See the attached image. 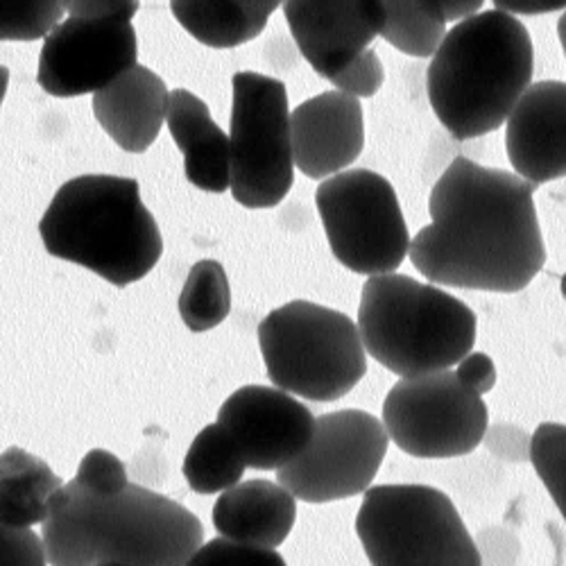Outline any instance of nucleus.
<instances>
[{
	"mask_svg": "<svg viewBox=\"0 0 566 566\" xmlns=\"http://www.w3.org/2000/svg\"><path fill=\"white\" fill-rule=\"evenodd\" d=\"M73 481L93 496H114L129 485L125 464L105 449L88 451L82 458Z\"/></svg>",
	"mask_w": 566,
	"mask_h": 566,
	"instance_id": "28",
	"label": "nucleus"
},
{
	"mask_svg": "<svg viewBox=\"0 0 566 566\" xmlns=\"http://www.w3.org/2000/svg\"><path fill=\"white\" fill-rule=\"evenodd\" d=\"M453 371L458 376V381L467 386L471 392H476L479 397L488 395L496 386V367L488 354H481V352L467 354Z\"/></svg>",
	"mask_w": 566,
	"mask_h": 566,
	"instance_id": "31",
	"label": "nucleus"
},
{
	"mask_svg": "<svg viewBox=\"0 0 566 566\" xmlns=\"http://www.w3.org/2000/svg\"><path fill=\"white\" fill-rule=\"evenodd\" d=\"M384 429L408 455L444 460L467 455L488 436L483 397L453 369L401 379L386 397Z\"/></svg>",
	"mask_w": 566,
	"mask_h": 566,
	"instance_id": "10",
	"label": "nucleus"
},
{
	"mask_svg": "<svg viewBox=\"0 0 566 566\" xmlns=\"http://www.w3.org/2000/svg\"><path fill=\"white\" fill-rule=\"evenodd\" d=\"M386 82V69L371 49L365 51L356 62H352L340 75L332 80L336 91L347 93L352 98H371Z\"/></svg>",
	"mask_w": 566,
	"mask_h": 566,
	"instance_id": "29",
	"label": "nucleus"
},
{
	"mask_svg": "<svg viewBox=\"0 0 566 566\" xmlns=\"http://www.w3.org/2000/svg\"><path fill=\"white\" fill-rule=\"evenodd\" d=\"M440 8H442V14L449 23V21H464L469 17L479 14L483 3H481V0H474V3H469V0H467V3H442V0H440Z\"/></svg>",
	"mask_w": 566,
	"mask_h": 566,
	"instance_id": "34",
	"label": "nucleus"
},
{
	"mask_svg": "<svg viewBox=\"0 0 566 566\" xmlns=\"http://www.w3.org/2000/svg\"><path fill=\"white\" fill-rule=\"evenodd\" d=\"M315 205L334 256L356 274H392L408 256L410 231L395 186L371 170H345L317 186Z\"/></svg>",
	"mask_w": 566,
	"mask_h": 566,
	"instance_id": "9",
	"label": "nucleus"
},
{
	"mask_svg": "<svg viewBox=\"0 0 566 566\" xmlns=\"http://www.w3.org/2000/svg\"><path fill=\"white\" fill-rule=\"evenodd\" d=\"M293 161L311 179L345 172L365 148L360 101L343 91H326L291 114Z\"/></svg>",
	"mask_w": 566,
	"mask_h": 566,
	"instance_id": "15",
	"label": "nucleus"
},
{
	"mask_svg": "<svg viewBox=\"0 0 566 566\" xmlns=\"http://www.w3.org/2000/svg\"><path fill=\"white\" fill-rule=\"evenodd\" d=\"M245 460L220 423L202 429L184 460V479L198 494H222L239 485L245 474Z\"/></svg>",
	"mask_w": 566,
	"mask_h": 566,
	"instance_id": "22",
	"label": "nucleus"
},
{
	"mask_svg": "<svg viewBox=\"0 0 566 566\" xmlns=\"http://www.w3.org/2000/svg\"><path fill=\"white\" fill-rule=\"evenodd\" d=\"M564 440L566 429L562 423H544L531 438V462L535 464L539 479L544 481L546 490L551 492L555 505L566 512L564 503Z\"/></svg>",
	"mask_w": 566,
	"mask_h": 566,
	"instance_id": "26",
	"label": "nucleus"
},
{
	"mask_svg": "<svg viewBox=\"0 0 566 566\" xmlns=\"http://www.w3.org/2000/svg\"><path fill=\"white\" fill-rule=\"evenodd\" d=\"M39 233L49 254L118 289L144 279L164 252L159 224L132 177L82 175L66 181L45 209Z\"/></svg>",
	"mask_w": 566,
	"mask_h": 566,
	"instance_id": "4",
	"label": "nucleus"
},
{
	"mask_svg": "<svg viewBox=\"0 0 566 566\" xmlns=\"http://www.w3.org/2000/svg\"><path fill=\"white\" fill-rule=\"evenodd\" d=\"M41 542L51 566H184L202 544L200 518L153 490L93 496L75 481L49 503Z\"/></svg>",
	"mask_w": 566,
	"mask_h": 566,
	"instance_id": "2",
	"label": "nucleus"
},
{
	"mask_svg": "<svg viewBox=\"0 0 566 566\" xmlns=\"http://www.w3.org/2000/svg\"><path fill=\"white\" fill-rule=\"evenodd\" d=\"M168 129L184 155L186 179L209 193L229 188L231 148L229 136L213 123L209 107L191 91H170Z\"/></svg>",
	"mask_w": 566,
	"mask_h": 566,
	"instance_id": "19",
	"label": "nucleus"
},
{
	"mask_svg": "<svg viewBox=\"0 0 566 566\" xmlns=\"http://www.w3.org/2000/svg\"><path fill=\"white\" fill-rule=\"evenodd\" d=\"M381 36L410 57H433L447 34L440 0L436 3H381Z\"/></svg>",
	"mask_w": 566,
	"mask_h": 566,
	"instance_id": "23",
	"label": "nucleus"
},
{
	"mask_svg": "<svg viewBox=\"0 0 566 566\" xmlns=\"http://www.w3.org/2000/svg\"><path fill=\"white\" fill-rule=\"evenodd\" d=\"M136 55L129 19L69 17L45 34L36 80L51 96H86L136 66Z\"/></svg>",
	"mask_w": 566,
	"mask_h": 566,
	"instance_id": "12",
	"label": "nucleus"
},
{
	"mask_svg": "<svg viewBox=\"0 0 566 566\" xmlns=\"http://www.w3.org/2000/svg\"><path fill=\"white\" fill-rule=\"evenodd\" d=\"M499 12H505L510 17L514 14H546V12H555V10H564V0H555V3H544V0H537V3H514V0H510V3H505V0H496L494 3Z\"/></svg>",
	"mask_w": 566,
	"mask_h": 566,
	"instance_id": "33",
	"label": "nucleus"
},
{
	"mask_svg": "<svg viewBox=\"0 0 566 566\" xmlns=\"http://www.w3.org/2000/svg\"><path fill=\"white\" fill-rule=\"evenodd\" d=\"M231 311V291L218 261H200L191 268L179 295V315L193 334L222 324Z\"/></svg>",
	"mask_w": 566,
	"mask_h": 566,
	"instance_id": "24",
	"label": "nucleus"
},
{
	"mask_svg": "<svg viewBox=\"0 0 566 566\" xmlns=\"http://www.w3.org/2000/svg\"><path fill=\"white\" fill-rule=\"evenodd\" d=\"M304 60L332 82L356 62L384 25L381 3H281Z\"/></svg>",
	"mask_w": 566,
	"mask_h": 566,
	"instance_id": "14",
	"label": "nucleus"
},
{
	"mask_svg": "<svg viewBox=\"0 0 566 566\" xmlns=\"http://www.w3.org/2000/svg\"><path fill=\"white\" fill-rule=\"evenodd\" d=\"M297 518V499L270 481H248L222 492L213 505L220 537L274 551L289 539Z\"/></svg>",
	"mask_w": 566,
	"mask_h": 566,
	"instance_id": "18",
	"label": "nucleus"
},
{
	"mask_svg": "<svg viewBox=\"0 0 566 566\" xmlns=\"http://www.w3.org/2000/svg\"><path fill=\"white\" fill-rule=\"evenodd\" d=\"M184 566H286V559L276 551L254 548L216 537L202 544Z\"/></svg>",
	"mask_w": 566,
	"mask_h": 566,
	"instance_id": "27",
	"label": "nucleus"
},
{
	"mask_svg": "<svg viewBox=\"0 0 566 566\" xmlns=\"http://www.w3.org/2000/svg\"><path fill=\"white\" fill-rule=\"evenodd\" d=\"M390 438L379 417L336 410L315 417L306 449L279 469V485L306 503H332L369 490L388 453Z\"/></svg>",
	"mask_w": 566,
	"mask_h": 566,
	"instance_id": "11",
	"label": "nucleus"
},
{
	"mask_svg": "<svg viewBox=\"0 0 566 566\" xmlns=\"http://www.w3.org/2000/svg\"><path fill=\"white\" fill-rule=\"evenodd\" d=\"M356 533L371 566H483L455 505L431 485L369 488Z\"/></svg>",
	"mask_w": 566,
	"mask_h": 566,
	"instance_id": "7",
	"label": "nucleus"
},
{
	"mask_svg": "<svg viewBox=\"0 0 566 566\" xmlns=\"http://www.w3.org/2000/svg\"><path fill=\"white\" fill-rule=\"evenodd\" d=\"M535 188L514 172L453 159L431 191V224L410 239L412 265L440 286L524 291L546 263Z\"/></svg>",
	"mask_w": 566,
	"mask_h": 566,
	"instance_id": "1",
	"label": "nucleus"
},
{
	"mask_svg": "<svg viewBox=\"0 0 566 566\" xmlns=\"http://www.w3.org/2000/svg\"><path fill=\"white\" fill-rule=\"evenodd\" d=\"M8 84H10V71L6 66H0V105H3V101H6Z\"/></svg>",
	"mask_w": 566,
	"mask_h": 566,
	"instance_id": "35",
	"label": "nucleus"
},
{
	"mask_svg": "<svg viewBox=\"0 0 566 566\" xmlns=\"http://www.w3.org/2000/svg\"><path fill=\"white\" fill-rule=\"evenodd\" d=\"M281 3H207V0H172L170 12L181 28L211 49H233L259 36Z\"/></svg>",
	"mask_w": 566,
	"mask_h": 566,
	"instance_id": "21",
	"label": "nucleus"
},
{
	"mask_svg": "<svg viewBox=\"0 0 566 566\" xmlns=\"http://www.w3.org/2000/svg\"><path fill=\"white\" fill-rule=\"evenodd\" d=\"M64 12H69L71 17H88V19H109V17H123V19H129L138 12V3L136 0H129V3H125V0H105V3H80V0H75V3H62Z\"/></svg>",
	"mask_w": 566,
	"mask_h": 566,
	"instance_id": "32",
	"label": "nucleus"
},
{
	"mask_svg": "<svg viewBox=\"0 0 566 566\" xmlns=\"http://www.w3.org/2000/svg\"><path fill=\"white\" fill-rule=\"evenodd\" d=\"M505 150L514 175L531 184L566 175V84L535 82L507 116Z\"/></svg>",
	"mask_w": 566,
	"mask_h": 566,
	"instance_id": "16",
	"label": "nucleus"
},
{
	"mask_svg": "<svg viewBox=\"0 0 566 566\" xmlns=\"http://www.w3.org/2000/svg\"><path fill=\"white\" fill-rule=\"evenodd\" d=\"M533 71L526 25L499 10L479 12L444 34L427 73L429 101L453 138H476L507 120Z\"/></svg>",
	"mask_w": 566,
	"mask_h": 566,
	"instance_id": "3",
	"label": "nucleus"
},
{
	"mask_svg": "<svg viewBox=\"0 0 566 566\" xmlns=\"http://www.w3.org/2000/svg\"><path fill=\"white\" fill-rule=\"evenodd\" d=\"M0 566H49L41 537L32 528L0 524Z\"/></svg>",
	"mask_w": 566,
	"mask_h": 566,
	"instance_id": "30",
	"label": "nucleus"
},
{
	"mask_svg": "<svg viewBox=\"0 0 566 566\" xmlns=\"http://www.w3.org/2000/svg\"><path fill=\"white\" fill-rule=\"evenodd\" d=\"M259 345L272 386L308 401L343 399L367 371L356 322L304 300L274 308L259 324Z\"/></svg>",
	"mask_w": 566,
	"mask_h": 566,
	"instance_id": "6",
	"label": "nucleus"
},
{
	"mask_svg": "<svg viewBox=\"0 0 566 566\" xmlns=\"http://www.w3.org/2000/svg\"><path fill=\"white\" fill-rule=\"evenodd\" d=\"M64 488L41 458L12 447L0 453V524L32 528L49 518L51 499Z\"/></svg>",
	"mask_w": 566,
	"mask_h": 566,
	"instance_id": "20",
	"label": "nucleus"
},
{
	"mask_svg": "<svg viewBox=\"0 0 566 566\" xmlns=\"http://www.w3.org/2000/svg\"><path fill=\"white\" fill-rule=\"evenodd\" d=\"M358 334L376 363L401 379L444 371L476 345V313L464 302L406 274L369 276Z\"/></svg>",
	"mask_w": 566,
	"mask_h": 566,
	"instance_id": "5",
	"label": "nucleus"
},
{
	"mask_svg": "<svg viewBox=\"0 0 566 566\" xmlns=\"http://www.w3.org/2000/svg\"><path fill=\"white\" fill-rule=\"evenodd\" d=\"M231 86V196L248 209L276 207L295 181L286 84L243 71Z\"/></svg>",
	"mask_w": 566,
	"mask_h": 566,
	"instance_id": "8",
	"label": "nucleus"
},
{
	"mask_svg": "<svg viewBox=\"0 0 566 566\" xmlns=\"http://www.w3.org/2000/svg\"><path fill=\"white\" fill-rule=\"evenodd\" d=\"M62 3L0 0V41H34L62 23Z\"/></svg>",
	"mask_w": 566,
	"mask_h": 566,
	"instance_id": "25",
	"label": "nucleus"
},
{
	"mask_svg": "<svg viewBox=\"0 0 566 566\" xmlns=\"http://www.w3.org/2000/svg\"><path fill=\"white\" fill-rule=\"evenodd\" d=\"M101 566H125V564H114V562H107V564H101Z\"/></svg>",
	"mask_w": 566,
	"mask_h": 566,
	"instance_id": "36",
	"label": "nucleus"
},
{
	"mask_svg": "<svg viewBox=\"0 0 566 566\" xmlns=\"http://www.w3.org/2000/svg\"><path fill=\"white\" fill-rule=\"evenodd\" d=\"M218 423L243 455L245 467L279 471L306 449L315 417L289 392L245 386L222 403Z\"/></svg>",
	"mask_w": 566,
	"mask_h": 566,
	"instance_id": "13",
	"label": "nucleus"
},
{
	"mask_svg": "<svg viewBox=\"0 0 566 566\" xmlns=\"http://www.w3.org/2000/svg\"><path fill=\"white\" fill-rule=\"evenodd\" d=\"M168 101L170 91L164 80L136 64L93 93V114L123 150L138 155L157 140L168 114Z\"/></svg>",
	"mask_w": 566,
	"mask_h": 566,
	"instance_id": "17",
	"label": "nucleus"
}]
</instances>
